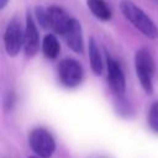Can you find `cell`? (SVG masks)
<instances>
[{"label": "cell", "instance_id": "6", "mask_svg": "<svg viewBox=\"0 0 158 158\" xmlns=\"http://www.w3.org/2000/svg\"><path fill=\"white\" fill-rule=\"evenodd\" d=\"M107 80H109L110 88L115 94L122 95L125 93L126 79H125L123 70L120 63L111 57H107Z\"/></svg>", "mask_w": 158, "mask_h": 158}, {"label": "cell", "instance_id": "4", "mask_svg": "<svg viewBox=\"0 0 158 158\" xmlns=\"http://www.w3.org/2000/svg\"><path fill=\"white\" fill-rule=\"evenodd\" d=\"M25 40V30L21 26V22L17 17H12L5 30L4 33V44L6 53L11 57L19 54L20 49L23 47Z\"/></svg>", "mask_w": 158, "mask_h": 158}, {"label": "cell", "instance_id": "3", "mask_svg": "<svg viewBox=\"0 0 158 158\" xmlns=\"http://www.w3.org/2000/svg\"><path fill=\"white\" fill-rule=\"evenodd\" d=\"M31 149L41 158H49L56 151V141L53 136L42 127L32 130L28 137Z\"/></svg>", "mask_w": 158, "mask_h": 158}, {"label": "cell", "instance_id": "7", "mask_svg": "<svg viewBox=\"0 0 158 158\" xmlns=\"http://www.w3.org/2000/svg\"><path fill=\"white\" fill-rule=\"evenodd\" d=\"M68 44V47L77 52V53H81L83 52V31H81V26L80 22L77 19H70L63 35H62Z\"/></svg>", "mask_w": 158, "mask_h": 158}, {"label": "cell", "instance_id": "13", "mask_svg": "<svg viewBox=\"0 0 158 158\" xmlns=\"http://www.w3.org/2000/svg\"><path fill=\"white\" fill-rule=\"evenodd\" d=\"M148 125L154 132L158 133V101L153 102L148 110Z\"/></svg>", "mask_w": 158, "mask_h": 158}, {"label": "cell", "instance_id": "14", "mask_svg": "<svg viewBox=\"0 0 158 158\" xmlns=\"http://www.w3.org/2000/svg\"><path fill=\"white\" fill-rule=\"evenodd\" d=\"M36 15H37V20H38L40 25H42V27L47 28V27H48L47 9H43V7H37V9H36Z\"/></svg>", "mask_w": 158, "mask_h": 158}, {"label": "cell", "instance_id": "1", "mask_svg": "<svg viewBox=\"0 0 158 158\" xmlns=\"http://www.w3.org/2000/svg\"><path fill=\"white\" fill-rule=\"evenodd\" d=\"M120 9L123 16L146 37L152 40L158 37V27L156 26L153 20L135 2L130 0H122L120 4Z\"/></svg>", "mask_w": 158, "mask_h": 158}, {"label": "cell", "instance_id": "15", "mask_svg": "<svg viewBox=\"0 0 158 158\" xmlns=\"http://www.w3.org/2000/svg\"><path fill=\"white\" fill-rule=\"evenodd\" d=\"M7 1H9V0H0V9H1V10H2V9L6 6Z\"/></svg>", "mask_w": 158, "mask_h": 158}, {"label": "cell", "instance_id": "12", "mask_svg": "<svg viewBox=\"0 0 158 158\" xmlns=\"http://www.w3.org/2000/svg\"><path fill=\"white\" fill-rule=\"evenodd\" d=\"M60 46L54 35H46L42 41V52L46 58L54 59L59 54Z\"/></svg>", "mask_w": 158, "mask_h": 158}, {"label": "cell", "instance_id": "2", "mask_svg": "<svg viewBox=\"0 0 158 158\" xmlns=\"http://www.w3.org/2000/svg\"><path fill=\"white\" fill-rule=\"evenodd\" d=\"M135 68L141 86L147 94L153 91V77H154V60L148 49L141 48L135 56Z\"/></svg>", "mask_w": 158, "mask_h": 158}, {"label": "cell", "instance_id": "16", "mask_svg": "<svg viewBox=\"0 0 158 158\" xmlns=\"http://www.w3.org/2000/svg\"><path fill=\"white\" fill-rule=\"evenodd\" d=\"M28 158H41V157H35V156H31V157H28Z\"/></svg>", "mask_w": 158, "mask_h": 158}, {"label": "cell", "instance_id": "11", "mask_svg": "<svg viewBox=\"0 0 158 158\" xmlns=\"http://www.w3.org/2000/svg\"><path fill=\"white\" fill-rule=\"evenodd\" d=\"M86 2L89 10L96 19L101 21H107L111 19V10L105 0H86Z\"/></svg>", "mask_w": 158, "mask_h": 158}, {"label": "cell", "instance_id": "10", "mask_svg": "<svg viewBox=\"0 0 158 158\" xmlns=\"http://www.w3.org/2000/svg\"><path fill=\"white\" fill-rule=\"evenodd\" d=\"M89 60H90L91 70L96 75H100L102 73V59H101L99 46L94 37H90L89 40Z\"/></svg>", "mask_w": 158, "mask_h": 158}, {"label": "cell", "instance_id": "9", "mask_svg": "<svg viewBox=\"0 0 158 158\" xmlns=\"http://www.w3.org/2000/svg\"><path fill=\"white\" fill-rule=\"evenodd\" d=\"M47 19H48V27H51L54 32L63 35L70 17L65 14V11L57 6H51L47 9Z\"/></svg>", "mask_w": 158, "mask_h": 158}, {"label": "cell", "instance_id": "5", "mask_svg": "<svg viewBox=\"0 0 158 158\" xmlns=\"http://www.w3.org/2000/svg\"><path fill=\"white\" fill-rule=\"evenodd\" d=\"M58 77L60 83L67 88H74L80 84L83 79V68L73 58L60 60L58 65Z\"/></svg>", "mask_w": 158, "mask_h": 158}, {"label": "cell", "instance_id": "8", "mask_svg": "<svg viewBox=\"0 0 158 158\" xmlns=\"http://www.w3.org/2000/svg\"><path fill=\"white\" fill-rule=\"evenodd\" d=\"M40 48V37L38 31L35 23V20L30 14L26 16V26H25V40H23V49L27 57H33Z\"/></svg>", "mask_w": 158, "mask_h": 158}]
</instances>
